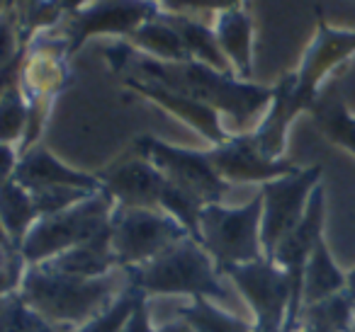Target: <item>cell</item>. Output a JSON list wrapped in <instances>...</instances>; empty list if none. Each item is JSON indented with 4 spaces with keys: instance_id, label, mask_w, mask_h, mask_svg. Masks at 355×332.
Returning a JSON list of instances; mask_svg holds the SVG:
<instances>
[{
    "instance_id": "cell-12",
    "label": "cell",
    "mask_w": 355,
    "mask_h": 332,
    "mask_svg": "<svg viewBox=\"0 0 355 332\" xmlns=\"http://www.w3.org/2000/svg\"><path fill=\"white\" fill-rule=\"evenodd\" d=\"M103 190L117 206L129 209H161V196L166 190L163 172L144 153H134L127 160H119L103 175Z\"/></svg>"
},
{
    "instance_id": "cell-17",
    "label": "cell",
    "mask_w": 355,
    "mask_h": 332,
    "mask_svg": "<svg viewBox=\"0 0 355 332\" xmlns=\"http://www.w3.org/2000/svg\"><path fill=\"white\" fill-rule=\"evenodd\" d=\"M42 264H46L54 272L71 274V277H85V279L105 277V274L114 272L119 264L112 252V228L107 233L98 235V238L88 240V243L76 245V248L66 250L64 255Z\"/></svg>"
},
{
    "instance_id": "cell-37",
    "label": "cell",
    "mask_w": 355,
    "mask_h": 332,
    "mask_svg": "<svg viewBox=\"0 0 355 332\" xmlns=\"http://www.w3.org/2000/svg\"><path fill=\"white\" fill-rule=\"evenodd\" d=\"M353 332H355V327H353Z\"/></svg>"
},
{
    "instance_id": "cell-11",
    "label": "cell",
    "mask_w": 355,
    "mask_h": 332,
    "mask_svg": "<svg viewBox=\"0 0 355 332\" xmlns=\"http://www.w3.org/2000/svg\"><path fill=\"white\" fill-rule=\"evenodd\" d=\"M207 156L212 160L214 170L229 185H248V182L266 185V182L300 170V165L285 160V158H280V160L268 158L256 143L251 131L232 133L222 146H212V151H207Z\"/></svg>"
},
{
    "instance_id": "cell-30",
    "label": "cell",
    "mask_w": 355,
    "mask_h": 332,
    "mask_svg": "<svg viewBox=\"0 0 355 332\" xmlns=\"http://www.w3.org/2000/svg\"><path fill=\"white\" fill-rule=\"evenodd\" d=\"M124 332H158V325L151 317V301H148V296H144L141 301H139L137 311L132 313Z\"/></svg>"
},
{
    "instance_id": "cell-3",
    "label": "cell",
    "mask_w": 355,
    "mask_h": 332,
    "mask_svg": "<svg viewBox=\"0 0 355 332\" xmlns=\"http://www.w3.org/2000/svg\"><path fill=\"white\" fill-rule=\"evenodd\" d=\"M129 284L132 282L124 267L105 277L85 279L54 272L46 264H30L20 293L44 320L73 332L112 306Z\"/></svg>"
},
{
    "instance_id": "cell-33",
    "label": "cell",
    "mask_w": 355,
    "mask_h": 332,
    "mask_svg": "<svg viewBox=\"0 0 355 332\" xmlns=\"http://www.w3.org/2000/svg\"><path fill=\"white\" fill-rule=\"evenodd\" d=\"M343 293L348 296L350 306H353V311H355V267L345 272V291Z\"/></svg>"
},
{
    "instance_id": "cell-4",
    "label": "cell",
    "mask_w": 355,
    "mask_h": 332,
    "mask_svg": "<svg viewBox=\"0 0 355 332\" xmlns=\"http://www.w3.org/2000/svg\"><path fill=\"white\" fill-rule=\"evenodd\" d=\"M129 282L151 296H180V298H227L222 272L212 255L193 238L178 240L175 245L153 257L141 267L127 269Z\"/></svg>"
},
{
    "instance_id": "cell-21",
    "label": "cell",
    "mask_w": 355,
    "mask_h": 332,
    "mask_svg": "<svg viewBox=\"0 0 355 332\" xmlns=\"http://www.w3.org/2000/svg\"><path fill=\"white\" fill-rule=\"evenodd\" d=\"M37 219L40 214L30 190H25L17 180H8L6 185H0V228L6 230V235L17 248L37 223Z\"/></svg>"
},
{
    "instance_id": "cell-24",
    "label": "cell",
    "mask_w": 355,
    "mask_h": 332,
    "mask_svg": "<svg viewBox=\"0 0 355 332\" xmlns=\"http://www.w3.org/2000/svg\"><path fill=\"white\" fill-rule=\"evenodd\" d=\"M302 322L314 325L324 332H353L355 327V311L350 306L345 293H336L324 301L309 303L302 308Z\"/></svg>"
},
{
    "instance_id": "cell-25",
    "label": "cell",
    "mask_w": 355,
    "mask_h": 332,
    "mask_svg": "<svg viewBox=\"0 0 355 332\" xmlns=\"http://www.w3.org/2000/svg\"><path fill=\"white\" fill-rule=\"evenodd\" d=\"M27 122H30V107L20 85L15 83L0 95V146H12L20 153Z\"/></svg>"
},
{
    "instance_id": "cell-16",
    "label": "cell",
    "mask_w": 355,
    "mask_h": 332,
    "mask_svg": "<svg viewBox=\"0 0 355 332\" xmlns=\"http://www.w3.org/2000/svg\"><path fill=\"white\" fill-rule=\"evenodd\" d=\"M214 35L219 39L224 56L234 68V75L241 80H251L253 75V20L246 10L219 12L214 20Z\"/></svg>"
},
{
    "instance_id": "cell-1",
    "label": "cell",
    "mask_w": 355,
    "mask_h": 332,
    "mask_svg": "<svg viewBox=\"0 0 355 332\" xmlns=\"http://www.w3.org/2000/svg\"><path fill=\"white\" fill-rule=\"evenodd\" d=\"M355 54V30H336L319 12L316 35L304 51L300 68L272 85V102L263 122L253 129V138L268 158L280 160L287 148V131L295 117L311 112L319 102L321 83L334 68Z\"/></svg>"
},
{
    "instance_id": "cell-31",
    "label": "cell",
    "mask_w": 355,
    "mask_h": 332,
    "mask_svg": "<svg viewBox=\"0 0 355 332\" xmlns=\"http://www.w3.org/2000/svg\"><path fill=\"white\" fill-rule=\"evenodd\" d=\"M17 160H20V153L12 146H0V185H6L8 180H12L15 175Z\"/></svg>"
},
{
    "instance_id": "cell-34",
    "label": "cell",
    "mask_w": 355,
    "mask_h": 332,
    "mask_svg": "<svg viewBox=\"0 0 355 332\" xmlns=\"http://www.w3.org/2000/svg\"><path fill=\"white\" fill-rule=\"evenodd\" d=\"M54 3V8H66V10H76V8H80L85 3V0H51Z\"/></svg>"
},
{
    "instance_id": "cell-18",
    "label": "cell",
    "mask_w": 355,
    "mask_h": 332,
    "mask_svg": "<svg viewBox=\"0 0 355 332\" xmlns=\"http://www.w3.org/2000/svg\"><path fill=\"white\" fill-rule=\"evenodd\" d=\"M163 15H166V20L175 27L178 35L183 37L190 59L200 61V64H205V66H212L214 71H222V73L234 75L232 64H229V59L224 56L217 35H214V27L195 20L193 15H178V12H163Z\"/></svg>"
},
{
    "instance_id": "cell-10",
    "label": "cell",
    "mask_w": 355,
    "mask_h": 332,
    "mask_svg": "<svg viewBox=\"0 0 355 332\" xmlns=\"http://www.w3.org/2000/svg\"><path fill=\"white\" fill-rule=\"evenodd\" d=\"M137 151L144 153L158 170L163 172L168 182L185 190L188 194L198 196L205 206L222 204L229 194L232 185L214 170L207 151H190V148L171 146L166 141H158L153 136L139 138Z\"/></svg>"
},
{
    "instance_id": "cell-29",
    "label": "cell",
    "mask_w": 355,
    "mask_h": 332,
    "mask_svg": "<svg viewBox=\"0 0 355 332\" xmlns=\"http://www.w3.org/2000/svg\"><path fill=\"white\" fill-rule=\"evenodd\" d=\"M243 0H161L163 12H178V15H190V12H227L234 8H241Z\"/></svg>"
},
{
    "instance_id": "cell-35",
    "label": "cell",
    "mask_w": 355,
    "mask_h": 332,
    "mask_svg": "<svg viewBox=\"0 0 355 332\" xmlns=\"http://www.w3.org/2000/svg\"><path fill=\"white\" fill-rule=\"evenodd\" d=\"M295 332H324V330H319V327H314V325H306V322H302V325L297 327Z\"/></svg>"
},
{
    "instance_id": "cell-26",
    "label": "cell",
    "mask_w": 355,
    "mask_h": 332,
    "mask_svg": "<svg viewBox=\"0 0 355 332\" xmlns=\"http://www.w3.org/2000/svg\"><path fill=\"white\" fill-rule=\"evenodd\" d=\"M0 332H66L40 315L20 291L0 296Z\"/></svg>"
},
{
    "instance_id": "cell-7",
    "label": "cell",
    "mask_w": 355,
    "mask_h": 332,
    "mask_svg": "<svg viewBox=\"0 0 355 332\" xmlns=\"http://www.w3.org/2000/svg\"><path fill=\"white\" fill-rule=\"evenodd\" d=\"M188 235V230L163 209L114 206L112 211V252L124 269L151 262Z\"/></svg>"
},
{
    "instance_id": "cell-20",
    "label": "cell",
    "mask_w": 355,
    "mask_h": 332,
    "mask_svg": "<svg viewBox=\"0 0 355 332\" xmlns=\"http://www.w3.org/2000/svg\"><path fill=\"white\" fill-rule=\"evenodd\" d=\"M132 46L141 54L151 56L158 61H168V64H183V61H193L188 54L183 37L178 35V30L166 20L163 12L144 22L132 37H129Z\"/></svg>"
},
{
    "instance_id": "cell-28",
    "label": "cell",
    "mask_w": 355,
    "mask_h": 332,
    "mask_svg": "<svg viewBox=\"0 0 355 332\" xmlns=\"http://www.w3.org/2000/svg\"><path fill=\"white\" fill-rule=\"evenodd\" d=\"M30 262L25 259L22 250L0 228V296L20 291Z\"/></svg>"
},
{
    "instance_id": "cell-6",
    "label": "cell",
    "mask_w": 355,
    "mask_h": 332,
    "mask_svg": "<svg viewBox=\"0 0 355 332\" xmlns=\"http://www.w3.org/2000/svg\"><path fill=\"white\" fill-rule=\"evenodd\" d=\"M263 196H253L243 206L207 204L200 214L198 243L212 255L219 272L263 257L261 243Z\"/></svg>"
},
{
    "instance_id": "cell-19",
    "label": "cell",
    "mask_w": 355,
    "mask_h": 332,
    "mask_svg": "<svg viewBox=\"0 0 355 332\" xmlns=\"http://www.w3.org/2000/svg\"><path fill=\"white\" fill-rule=\"evenodd\" d=\"M345 291V272L336 264L334 255H331L329 245L324 238L314 245L309 255V262L304 267V286H302V303L324 301L329 296Z\"/></svg>"
},
{
    "instance_id": "cell-36",
    "label": "cell",
    "mask_w": 355,
    "mask_h": 332,
    "mask_svg": "<svg viewBox=\"0 0 355 332\" xmlns=\"http://www.w3.org/2000/svg\"><path fill=\"white\" fill-rule=\"evenodd\" d=\"M253 332H263V330H258V327H253Z\"/></svg>"
},
{
    "instance_id": "cell-23",
    "label": "cell",
    "mask_w": 355,
    "mask_h": 332,
    "mask_svg": "<svg viewBox=\"0 0 355 332\" xmlns=\"http://www.w3.org/2000/svg\"><path fill=\"white\" fill-rule=\"evenodd\" d=\"M311 117L326 138L355 156V117L338 95H329L324 100L319 98L316 107L311 109Z\"/></svg>"
},
{
    "instance_id": "cell-13",
    "label": "cell",
    "mask_w": 355,
    "mask_h": 332,
    "mask_svg": "<svg viewBox=\"0 0 355 332\" xmlns=\"http://www.w3.org/2000/svg\"><path fill=\"white\" fill-rule=\"evenodd\" d=\"M161 12L156 0H98L88 10L78 12L71 22V42H83L90 35H127L132 37L144 22Z\"/></svg>"
},
{
    "instance_id": "cell-9",
    "label": "cell",
    "mask_w": 355,
    "mask_h": 332,
    "mask_svg": "<svg viewBox=\"0 0 355 332\" xmlns=\"http://www.w3.org/2000/svg\"><path fill=\"white\" fill-rule=\"evenodd\" d=\"M222 277L232 279L253 313V325L263 332H285L290 315L292 288L290 279L272 259L261 257L256 262L229 267Z\"/></svg>"
},
{
    "instance_id": "cell-2",
    "label": "cell",
    "mask_w": 355,
    "mask_h": 332,
    "mask_svg": "<svg viewBox=\"0 0 355 332\" xmlns=\"http://www.w3.org/2000/svg\"><path fill=\"white\" fill-rule=\"evenodd\" d=\"M122 66L132 71L129 78L151 80L168 90L188 95V98L217 109L219 114L232 117L234 124H239L241 129L248 127L258 117V112L268 109L272 102V88L214 71L212 66H205L200 61L168 64V61L151 59L141 51H134L132 46V49H124L117 68Z\"/></svg>"
},
{
    "instance_id": "cell-14",
    "label": "cell",
    "mask_w": 355,
    "mask_h": 332,
    "mask_svg": "<svg viewBox=\"0 0 355 332\" xmlns=\"http://www.w3.org/2000/svg\"><path fill=\"white\" fill-rule=\"evenodd\" d=\"M12 180H17L32 194L46 190H83V192L103 190V185L95 177L64 165V163L56 160L44 148H32L25 156H20Z\"/></svg>"
},
{
    "instance_id": "cell-32",
    "label": "cell",
    "mask_w": 355,
    "mask_h": 332,
    "mask_svg": "<svg viewBox=\"0 0 355 332\" xmlns=\"http://www.w3.org/2000/svg\"><path fill=\"white\" fill-rule=\"evenodd\" d=\"M158 332H195V330L183 320V317L173 315L171 320H166V322H161V325H158Z\"/></svg>"
},
{
    "instance_id": "cell-22",
    "label": "cell",
    "mask_w": 355,
    "mask_h": 332,
    "mask_svg": "<svg viewBox=\"0 0 355 332\" xmlns=\"http://www.w3.org/2000/svg\"><path fill=\"white\" fill-rule=\"evenodd\" d=\"M178 317H183L195 332H253V320L229 313L212 298H188L175 311Z\"/></svg>"
},
{
    "instance_id": "cell-5",
    "label": "cell",
    "mask_w": 355,
    "mask_h": 332,
    "mask_svg": "<svg viewBox=\"0 0 355 332\" xmlns=\"http://www.w3.org/2000/svg\"><path fill=\"white\" fill-rule=\"evenodd\" d=\"M114 199L105 190L85 196L83 201L59 211L40 216L22 240L20 250L30 264H42L64 255L66 250L98 238L112 228Z\"/></svg>"
},
{
    "instance_id": "cell-8",
    "label": "cell",
    "mask_w": 355,
    "mask_h": 332,
    "mask_svg": "<svg viewBox=\"0 0 355 332\" xmlns=\"http://www.w3.org/2000/svg\"><path fill=\"white\" fill-rule=\"evenodd\" d=\"M321 175H324V165H309V167H300L292 175L277 177V180L261 185L263 257L268 259L275 257L282 240L302 223L311 194L321 185Z\"/></svg>"
},
{
    "instance_id": "cell-15",
    "label": "cell",
    "mask_w": 355,
    "mask_h": 332,
    "mask_svg": "<svg viewBox=\"0 0 355 332\" xmlns=\"http://www.w3.org/2000/svg\"><path fill=\"white\" fill-rule=\"evenodd\" d=\"M129 88H134L139 95L153 100L156 104H161L163 109L173 114V117L183 119L188 127H193L198 133H202L212 146H222L232 133H227V129L222 127V117H219L217 109L207 107V104L198 102V100L188 98V95H180L175 90H168L158 83L151 80H139L129 78Z\"/></svg>"
},
{
    "instance_id": "cell-27",
    "label": "cell",
    "mask_w": 355,
    "mask_h": 332,
    "mask_svg": "<svg viewBox=\"0 0 355 332\" xmlns=\"http://www.w3.org/2000/svg\"><path fill=\"white\" fill-rule=\"evenodd\" d=\"M146 296L141 288H137L134 284H129L122 293L117 296V301L110 308H105L100 315H95L93 320H88L85 325H80L78 330L73 332H124L132 313L137 311L139 301Z\"/></svg>"
}]
</instances>
